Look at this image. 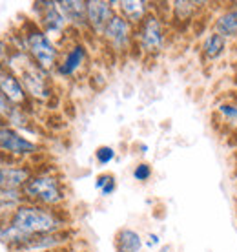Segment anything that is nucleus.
<instances>
[{"label": "nucleus", "instance_id": "nucleus-7", "mask_svg": "<svg viewBox=\"0 0 237 252\" xmlns=\"http://www.w3.org/2000/svg\"><path fill=\"white\" fill-rule=\"evenodd\" d=\"M38 145L31 139L24 137L15 128L0 125V154L9 158H31L38 154Z\"/></svg>", "mask_w": 237, "mask_h": 252}, {"label": "nucleus", "instance_id": "nucleus-8", "mask_svg": "<svg viewBox=\"0 0 237 252\" xmlns=\"http://www.w3.org/2000/svg\"><path fill=\"white\" fill-rule=\"evenodd\" d=\"M33 6H35V11L38 13V26L48 37L62 35L69 28L55 0H40V2H35Z\"/></svg>", "mask_w": 237, "mask_h": 252}, {"label": "nucleus", "instance_id": "nucleus-23", "mask_svg": "<svg viewBox=\"0 0 237 252\" xmlns=\"http://www.w3.org/2000/svg\"><path fill=\"white\" fill-rule=\"evenodd\" d=\"M15 110H17V108L13 106L11 102L7 101L6 97L0 94V121H9Z\"/></svg>", "mask_w": 237, "mask_h": 252}, {"label": "nucleus", "instance_id": "nucleus-20", "mask_svg": "<svg viewBox=\"0 0 237 252\" xmlns=\"http://www.w3.org/2000/svg\"><path fill=\"white\" fill-rule=\"evenodd\" d=\"M144 241L141 234L131 228H120L115 236V251L117 252H141Z\"/></svg>", "mask_w": 237, "mask_h": 252}, {"label": "nucleus", "instance_id": "nucleus-18", "mask_svg": "<svg viewBox=\"0 0 237 252\" xmlns=\"http://www.w3.org/2000/svg\"><path fill=\"white\" fill-rule=\"evenodd\" d=\"M206 2H195V0H175L170 6L172 11V20L179 24H190L194 22L197 13L205 7Z\"/></svg>", "mask_w": 237, "mask_h": 252}, {"label": "nucleus", "instance_id": "nucleus-12", "mask_svg": "<svg viewBox=\"0 0 237 252\" xmlns=\"http://www.w3.org/2000/svg\"><path fill=\"white\" fill-rule=\"evenodd\" d=\"M0 94L4 95L15 108L24 110L30 104V95L26 94L22 82L6 66H0Z\"/></svg>", "mask_w": 237, "mask_h": 252}, {"label": "nucleus", "instance_id": "nucleus-16", "mask_svg": "<svg viewBox=\"0 0 237 252\" xmlns=\"http://www.w3.org/2000/svg\"><path fill=\"white\" fill-rule=\"evenodd\" d=\"M151 11H153L151 4L146 0H120L117 2V13L120 17H124L133 28H137Z\"/></svg>", "mask_w": 237, "mask_h": 252}, {"label": "nucleus", "instance_id": "nucleus-15", "mask_svg": "<svg viewBox=\"0 0 237 252\" xmlns=\"http://www.w3.org/2000/svg\"><path fill=\"white\" fill-rule=\"evenodd\" d=\"M230 40H226L225 37H221L219 33L210 32L206 33L205 38L201 40V57L208 64L217 63L226 55V51L230 50Z\"/></svg>", "mask_w": 237, "mask_h": 252}, {"label": "nucleus", "instance_id": "nucleus-6", "mask_svg": "<svg viewBox=\"0 0 237 252\" xmlns=\"http://www.w3.org/2000/svg\"><path fill=\"white\" fill-rule=\"evenodd\" d=\"M102 40L113 53H128L135 46V28L118 13H115L102 33Z\"/></svg>", "mask_w": 237, "mask_h": 252}, {"label": "nucleus", "instance_id": "nucleus-22", "mask_svg": "<svg viewBox=\"0 0 237 252\" xmlns=\"http://www.w3.org/2000/svg\"><path fill=\"white\" fill-rule=\"evenodd\" d=\"M150 177H151V166L148 163H139L133 168V179L139 181V183H146Z\"/></svg>", "mask_w": 237, "mask_h": 252}, {"label": "nucleus", "instance_id": "nucleus-27", "mask_svg": "<svg viewBox=\"0 0 237 252\" xmlns=\"http://www.w3.org/2000/svg\"><path fill=\"white\" fill-rule=\"evenodd\" d=\"M4 214H7V210H6V207H2V205H0V218H2ZM9 214H11V212H9Z\"/></svg>", "mask_w": 237, "mask_h": 252}, {"label": "nucleus", "instance_id": "nucleus-29", "mask_svg": "<svg viewBox=\"0 0 237 252\" xmlns=\"http://www.w3.org/2000/svg\"><path fill=\"white\" fill-rule=\"evenodd\" d=\"M11 252H38V251H11Z\"/></svg>", "mask_w": 237, "mask_h": 252}, {"label": "nucleus", "instance_id": "nucleus-13", "mask_svg": "<svg viewBox=\"0 0 237 252\" xmlns=\"http://www.w3.org/2000/svg\"><path fill=\"white\" fill-rule=\"evenodd\" d=\"M212 32L219 33L230 42L237 40V4H228L213 17Z\"/></svg>", "mask_w": 237, "mask_h": 252}, {"label": "nucleus", "instance_id": "nucleus-24", "mask_svg": "<svg viewBox=\"0 0 237 252\" xmlns=\"http://www.w3.org/2000/svg\"><path fill=\"white\" fill-rule=\"evenodd\" d=\"M13 50H15V48H11L6 40H2V38H0V66H6L7 61H9V57H11Z\"/></svg>", "mask_w": 237, "mask_h": 252}, {"label": "nucleus", "instance_id": "nucleus-28", "mask_svg": "<svg viewBox=\"0 0 237 252\" xmlns=\"http://www.w3.org/2000/svg\"><path fill=\"white\" fill-rule=\"evenodd\" d=\"M2 166H6V163H4V159L0 158V168H2Z\"/></svg>", "mask_w": 237, "mask_h": 252}, {"label": "nucleus", "instance_id": "nucleus-26", "mask_svg": "<svg viewBox=\"0 0 237 252\" xmlns=\"http://www.w3.org/2000/svg\"><path fill=\"white\" fill-rule=\"evenodd\" d=\"M161 243V238L157 236V234H148V241H146V245L148 247H157Z\"/></svg>", "mask_w": 237, "mask_h": 252}, {"label": "nucleus", "instance_id": "nucleus-25", "mask_svg": "<svg viewBox=\"0 0 237 252\" xmlns=\"http://www.w3.org/2000/svg\"><path fill=\"white\" fill-rule=\"evenodd\" d=\"M112 179H113L112 174H100V176L97 177V179H95V189H97L100 192V190L104 189V187H106V185L110 183Z\"/></svg>", "mask_w": 237, "mask_h": 252}, {"label": "nucleus", "instance_id": "nucleus-9", "mask_svg": "<svg viewBox=\"0 0 237 252\" xmlns=\"http://www.w3.org/2000/svg\"><path fill=\"white\" fill-rule=\"evenodd\" d=\"M117 13V2L108 0H86V15H88V32L97 37H102L108 22Z\"/></svg>", "mask_w": 237, "mask_h": 252}, {"label": "nucleus", "instance_id": "nucleus-19", "mask_svg": "<svg viewBox=\"0 0 237 252\" xmlns=\"http://www.w3.org/2000/svg\"><path fill=\"white\" fill-rule=\"evenodd\" d=\"M213 117L228 132H237V97L219 102L213 110Z\"/></svg>", "mask_w": 237, "mask_h": 252}, {"label": "nucleus", "instance_id": "nucleus-1", "mask_svg": "<svg viewBox=\"0 0 237 252\" xmlns=\"http://www.w3.org/2000/svg\"><path fill=\"white\" fill-rule=\"evenodd\" d=\"M7 221L20 232L31 238L37 234H50L68 230V218L60 208H50L35 203H24L7 216Z\"/></svg>", "mask_w": 237, "mask_h": 252}, {"label": "nucleus", "instance_id": "nucleus-5", "mask_svg": "<svg viewBox=\"0 0 237 252\" xmlns=\"http://www.w3.org/2000/svg\"><path fill=\"white\" fill-rule=\"evenodd\" d=\"M135 46L148 57L159 55L166 46V28L164 19L157 11H151L135 28Z\"/></svg>", "mask_w": 237, "mask_h": 252}, {"label": "nucleus", "instance_id": "nucleus-10", "mask_svg": "<svg viewBox=\"0 0 237 252\" xmlns=\"http://www.w3.org/2000/svg\"><path fill=\"white\" fill-rule=\"evenodd\" d=\"M71 241V232L69 230H60V232L50 234H37L31 236L15 251H38V252H59L62 247H66Z\"/></svg>", "mask_w": 237, "mask_h": 252}, {"label": "nucleus", "instance_id": "nucleus-4", "mask_svg": "<svg viewBox=\"0 0 237 252\" xmlns=\"http://www.w3.org/2000/svg\"><path fill=\"white\" fill-rule=\"evenodd\" d=\"M28 203L42 205V207L59 208L66 201V187L62 179L51 172L33 174L30 181L22 187Z\"/></svg>", "mask_w": 237, "mask_h": 252}, {"label": "nucleus", "instance_id": "nucleus-14", "mask_svg": "<svg viewBox=\"0 0 237 252\" xmlns=\"http://www.w3.org/2000/svg\"><path fill=\"white\" fill-rule=\"evenodd\" d=\"M57 4L71 30L88 32L86 0H60Z\"/></svg>", "mask_w": 237, "mask_h": 252}, {"label": "nucleus", "instance_id": "nucleus-3", "mask_svg": "<svg viewBox=\"0 0 237 252\" xmlns=\"http://www.w3.org/2000/svg\"><path fill=\"white\" fill-rule=\"evenodd\" d=\"M19 50L26 51L48 73L57 69V64L60 59V51H59L55 42L51 40V37H48L42 28L31 20L22 26Z\"/></svg>", "mask_w": 237, "mask_h": 252}, {"label": "nucleus", "instance_id": "nucleus-2", "mask_svg": "<svg viewBox=\"0 0 237 252\" xmlns=\"http://www.w3.org/2000/svg\"><path fill=\"white\" fill-rule=\"evenodd\" d=\"M6 68H9L15 75L19 77V81L22 82L30 99L38 102H46L51 99L53 88H51L50 73L44 71L26 51L13 50Z\"/></svg>", "mask_w": 237, "mask_h": 252}, {"label": "nucleus", "instance_id": "nucleus-11", "mask_svg": "<svg viewBox=\"0 0 237 252\" xmlns=\"http://www.w3.org/2000/svg\"><path fill=\"white\" fill-rule=\"evenodd\" d=\"M88 61V50L82 42H73L71 46L66 48V51L62 53V57L59 59L57 64V75L64 77V79H71L75 77Z\"/></svg>", "mask_w": 237, "mask_h": 252}, {"label": "nucleus", "instance_id": "nucleus-30", "mask_svg": "<svg viewBox=\"0 0 237 252\" xmlns=\"http://www.w3.org/2000/svg\"><path fill=\"white\" fill-rule=\"evenodd\" d=\"M236 48H237V40H236Z\"/></svg>", "mask_w": 237, "mask_h": 252}, {"label": "nucleus", "instance_id": "nucleus-17", "mask_svg": "<svg viewBox=\"0 0 237 252\" xmlns=\"http://www.w3.org/2000/svg\"><path fill=\"white\" fill-rule=\"evenodd\" d=\"M31 176L33 170L30 166L6 164L0 168V189H22Z\"/></svg>", "mask_w": 237, "mask_h": 252}, {"label": "nucleus", "instance_id": "nucleus-21", "mask_svg": "<svg viewBox=\"0 0 237 252\" xmlns=\"http://www.w3.org/2000/svg\"><path fill=\"white\" fill-rule=\"evenodd\" d=\"M95 159L99 164H110L115 159V150L112 146H99L95 150Z\"/></svg>", "mask_w": 237, "mask_h": 252}]
</instances>
